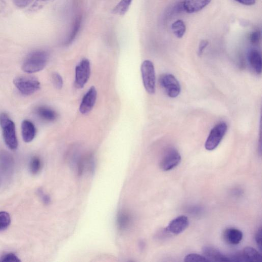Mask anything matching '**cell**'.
Here are the masks:
<instances>
[{"label":"cell","instance_id":"6da1fadb","mask_svg":"<svg viewBox=\"0 0 262 262\" xmlns=\"http://www.w3.org/2000/svg\"><path fill=\"white\" fill-rule=\"evenodd\" d=\"M49 60L48 53L42 50L31 53L24 60L22 70L27 73H33L42 70Z\"/></svg>","mask_w":262,"mask_h":262},{"label":"cell","instance_id":"7a4b0ae2","mask_svg":"<svg viewBox=\"0 0 262 262\" xmlns=\"http://www.w3.org/2000/svg\"><path fill=\"white\" fill-rule=\"evenodd\" d=\"M0 126L4 140L7 146L11 149H16L18 146V141L15 125L6 113H3L0 114Z\"/></svg>","mask_w":262,"mask_h":262},{"label":"cell","instance_id":"3957f363","mask_svg":"<svg viewBox=\"0 0 262 262\" xmlns=\"http://www.w3.org/2000/svg\"><path fill=\"white\" fill-rule=\"evenodd\" d=\"M13 83L23 95L29 96L38 91L40 88L39 81L35 77L28 76L16 77Z\"/></svg>","mask_w":262,"mask_h":262},{"label":"cell","instance_id":"277c9868","mask_svg":"<svg viewBox=\"0 0 262 262\" xmlns=\"http://www.w3.org/2000/svg\"><path fill=\"white\" fill-rule=\"evenodd\" d=\"M141 72L143 83L146 92L153 94L156 91V75L153 63L145 60L141 64Z\"/></svg>","mask_w":262,"mask_h":262},{"label":"cell","instance_id":"5b68a950","mask_svg":"<svg viewBox=\"0 0 262 262\" xmlns=\"http://www.w3.org/2000/svg\"><path fill=\"white\" fill-rule=\"evenodd\" d=\"M227 125L225 122H220L215 125L210 130L205 143V147L207 150L215 149L225 136L227 130Z\"/></svg>","mask_w":262,"mask_h":262},{"label":"cell","instance_id":"8992f818","mask_svg":"<svg viewBox=\"0 0 262 262\" xmlns=\"http://www.w3.org/2000/svg\"><path fill=\"white\" fill-rule=\"evenodd\" d=\"M160 84L166 95L171 98L177 97L181 92V86L177 78L172 74H164L159 79Z\"/></svg>","mask_w":262,"mask_h":262},{"label":"cell","instance_id":"52a82bcc","mask_svg":"<svg viewBox=\"0 0 262 262\" xmlns=\"http://www.w3.org/2000/svg\"><path fill=\"white\" fill-rule=\"evenodd\" d=\"M91 74V65L88 59H82L75 67V85L82 88L88 82Z\"/></svg>","mask_w":262,"mask_h":262},{"label":"cell","instance_id":"ba28073f","mask_svg":"<svg viewBox=\"0 0 262 262\" xmlns=\"http://www.w3.org/2000/svg\"><path fill=\"white\" fill-rule=\"evenodd\" d=\"M181 160L179 151L174 148H168L160 162V167L164 171H169L177 167Z\"/></svg>","mask_w":262,"mask_h":262},{"label":"cell","instance_id":"9c48e42d","mask_svg":"<svg viewBox=\"0 0 262 262\" xmlns=\"http://www.w3.org/2000/svg\"><path fill=\"white\" fill-rule=\"evenodd\" d=\"M97 92L92 86L83 96L79 106V111L82 114L89 113L93 108L97 99Z\"/></svg>","mask_w":262,"mask_h":262},{"label":"cell","instance_id":"30bf717a","mask_svg":"<svg viewBox=\"0 0 262 262\" xmlns=\"http://www.w3.org/2000/svg\"><path fill=\"white\" fill-rule=\"evenodd\" d=\"M188 225V217L185 215H180L170 221L165 230L172 234L177 235L183 232Z\"/></svg>","mask_w":262,"mask_h":262},{"label":"cell","instance_id":"8fae6325","mask_svg":"<svg viewBox=\"0 0 262 262\" xmlns=\"http://www.w3.org/2000/svg\"><path fill=\"white\" fill-rule=\"evenodd\" d=\"M211 1V0H182L181 6L187 13H192L201 10Z\"/></svg>","mask_w":262,"mask_h":262},{"label":"cell","instance_id":"7c38bea8","mask_svg":"<svg viewBox=\"0 0 262 262\" xmlns=\"http://www.w3.org/2000/svg\"><path fill=\"white\" fill-rule=\"evenodd\" d=\"M237 261H259L261 255L256 249L251 247L244 248L241 253L236 254Z\"/></svg>","mask_w":262,"mask_h":262},{"label":"cell","instance_id":"4fadbf2b","mask_svg":"<svg viewBox=\"0 0 262 262\" xmlns=\"http://www.w3.org/2000/svg\"><path fill=\"white\" fill-rule=\"evenodd\" d=\"M204 255L209 261H230L229 256L222 253L219 250L210 246H205L202 249Z\"/></svg>","mask_w":262,"mask_h":262},{"label":"cell","instance_id":"5bb4252c","mask_svg":"<svg viewBox=\"0 0 262 262\" xmlns=\"http://www.w3.org/2000/svg\"><path fill=\"white\" fill-rule=\"evenodd\" d=\"M225 241L230 245H237L242 240L243 232L239 229L229 227L226 229L223 233Z\"/></svg>","mask_w":262,"mask_h":262},{"label":"cell","instance_id":"9a60e30c","mask_svg":"<svg viewBox=\"0 0 262 262\" xmlns=\"http://www.w3.org/2000/svg\"><path fill=\"white\" fill-rule=\"evenodd\" d=\"M22 138L24 142H31L36 135V128L34 124L29 120H24L21 125Z\"/></svg>","mask_w":262,"mask_h":262},{"label":"cell","instance_id":"2e32d148","mask_svg":"<svg viewBox=\"0 0 262 262\" xmlns=\"http://www.w3.org/2000/svg\"><path fill=\"white\" fill-rule=\"evenodd\" d=\"M248 59L249 62L255 71V72L260 74L262 71V62L260 53L256 49H251L248 54Z\"/></svg>","mask_w":262,"mask_h":262},{"label":"cell","instance_id":"e0dca14e","mask_svg":"<svg viewBox=\"0 0 262 262\" xmlns=\"http://www.w3.org/2000/svg\"><path fill=\"white\" fill-rule=\"evenodd\" d=\"M36 113L42 120L51 122L56 120L57 115L52 108L45 106H39L36 110Z\"/></svg>","mask_w":262,"mask_h":262},{"label":"cell","instance_id":"ac0fdd59","mask_svg":"<svg viewBox=\"0 0 262 262\" xmlns=\"http://www.w3.org/2000/svg\"><path fill=\"white\" fill-rule=\"evenodd\" d=\"M132 222V216L126 211H121L117 216V225L120 230L126 229L130 225Z\"/></svg>","mask_w":262,"mask_h":262},{"label":"cell","instance_id":"d6986e66","mask_svg":"<svg viewBox=\"0 0 262 262\" xmlns=\"http://www.w3.org/2000/svg\"><path fill=\"white\" fill-rule=\"evenodd\" d=\"M13 158L11 155L5 150L0 151V169L4 172L9 171L13 166Z\"/></svg>","mask_w":262,"mask_h":262},{"label":"cell","instance_id":"ffe728a7","mask_svg":"<svg viewBox=\"0 0 262 262\" xmlns=\"http://www.w3.org/2000/svg\"><path fill=\"white\" fill-rule=\"evenodd\" d=\"M171 29L175 36L181 38L186 32V26L183 20L178 19L172 24Z\"/></svg>","mask_w":262,"mask_h":262},{"label":"cell","instance_id":"44dd1931","mask_svg":"<svg viewBox=\"0 0 262 262\" xmlns=\"http://www.w3.org/2000/svg\"><path fill=\"white\" fill-rule=\"evenodd\" d=\"M133 0H121L118 4L114 8L113 13L123 15L129 9Z\"/></svg>","mask_w":262,"mask_h":262},{"label":"cell","instance_id":"7402d4cb","mask_svg":"<svg viewBox=\"0 0 262 262\" xmlns=\"http://www.w3.org/2000/svg\"><path fill=\"white\" fill-rule=\"evenodd\" d=\"M10 222L9 214L5 211H0V231L6 229L9 227Z\"/></svg>","mask_w":262,"mask_h":262},{"label":"cell","instance_id":"603a6c76","mask_svg":"<svg viewBox=\"0 0 262 262\" xmlns=\"http://www.w3.org/2000/svg\"><path fill=\"white\" fill-rule=\"evenodd\" d=\"M81 21V19L80 17L77 18L75 20L72 31L71 32L68 39L66 41V45L70 44L75 38L80 27Z\"/></svg>","mask_w":262,"mask_h":262},{"label":"cell","instance_id":"cb8c5ba5","mask_svg":"<svg viewBox=\"0 0 262 262\" xmlns=\"http://www.w3.org/2000/svg\"><path fill=\"white\" fill-rule=\"evenodd\" d=\"M41 161L37 157H33L30 162V170L31 172L35 174L37 173L41 168Z\"/></svg>","mask_w":262,"mask_h":262},{"label":"cell","instance_id":"d4e9b609","mask_svg":"<svg viewBox=\"0 0 262 262\" xmlns=\"http://www.w3.org/2000/svg\"><path fill=\"white\" fill-rule=\"evenodd\" d=\"M184 261H209L204 256L195 253H190L186 255L184 259Z\"/></svg>","mask_w":262,"mask_h":262},{"label":"cell","instance_id":"484cf974","mask_svg":"<svg viewBox=\"0 0 262 262\" xmlns=\"http://www.w3.org/2000/svg\"><path fill=\"white\" fill-rule=\"evenodd\" d=\"M52 81L54 87L57 89H60L63 85V80L61 76L57 72L52 74Z\"/></svg>","mask_w":262,"mask_h":262},{"label":"cell","instance_id":"4316f807","mask_svg":"<svg viewBox=\"0 0 262 262\" xmlns=\"http://www.w3.org/2000/svg\"><path fill=\"white\" fill-rule=\"evenodd\" d=\"M20 260L14 254L9 253L0 257V262H18Z\"/></svg>","mask_w":262,"mask_h":262},{"label":"cell","instance_id":"83f0119b","mask_svg":"<svg viewBox=\"0 0 262 262\" xmlns=\"http://www.w3.org/2000/svg\"><path fill=\"white\" fill-rule=\"evenodd\" d=\"M54 0H36L30 7V10L36 11L41 9L46 4Z\"/></svg>","mask_w":262,"mask_h":262},{"label":"cell","instance_id":"f1b7e54d","mask_svg":"<svg viewBox=\"0 0 262 262\" xmlns=\"http://www.w3.org/2000/svg\"><path fill=\"white\" fill-rule=\"evenodd\" d=\"M260 33L258 31L252 32L249 36L250 41L253 44H257L260 39Z\"/></svg>","mask_w":262,"mask_h":262},{"label":"cell","instance_id":"f546056e","mask_svg":"<svg viewBox=\"0 0 262 262\" xmlns=\"http://www.w3.org/2000/svg\"><path fill=\"white\" fill-rule=\"evenodd\" d=\"M255 241L256 244L259 249L260 252H261V228H258L255 233Z\"/></svg>","mask_w":262,"mask_h":262},{"label":"cell","instance_id":"4dcf8cb0","mask_svg":"<svg viewBox=\"0 0 262 262\" xmlns=\"http://www.w3.org/2000/svg\"><path fill=\"white\" fill-rule=\"evenodd\" d=\"M33 0H13L14 4L19 8L27 6Z\"/></svg>","mask_w":262,"mask_h":262},{"label":"cell","instance_id":"1f68e13d","mask_svg":"<svg viewBox=\"0 0 262 262\" xmlns=\"http://www.w3.org/2000/svg\"><path fill=\"white\" fill-rule=\"evenodd\" d=\"M208 44V41L206 40H202L199 43L198 54L201 55L203 52V51L206 48Z\"/></svg>","mask_w":262,"mask_h":262},{"label":"cell","instance_id":"d6a6232c","mask_svg":"<svg viewBox=\"0 0 262 262\" xmlns=\"http://www.w3.org/2000/svg\"><path fill=\"white\" fill-rule=\"evenodd\" d=\"M40 194V196L41 198V199L43 203L46 204H48L50 202V198L49 195L43 193V192L40 190L38 191Z\"/></svg>","mask_w":262,"mask_h":262},{"label":"cell","instance_id":"836d02e7","mask_svg":"<svg viewBox=\"0 0 262 262\" xmlns=\"http://www.w3.org/2000/svg\"><path fill=\"white\" fill-rule=\"evenodd\" d=\"M238 3L246 5V6H251L255 3L256 0H234Z\"/></svg>","mask_w":262,"mask_h":262},{"label":"cell","instance_id":"e575fe53","mask_svg":"<svg viewBox=\"0 0 262 262\" xmlns=\"http://www.w3.org/2000/svg\"><path fill=\"white\" fill-rule=\"evenodd\" d=\"M6 6V2L4 0H0V13L3 11Z\"/></svg>","mask_w":262,"mask_h":262}]
</instances>
